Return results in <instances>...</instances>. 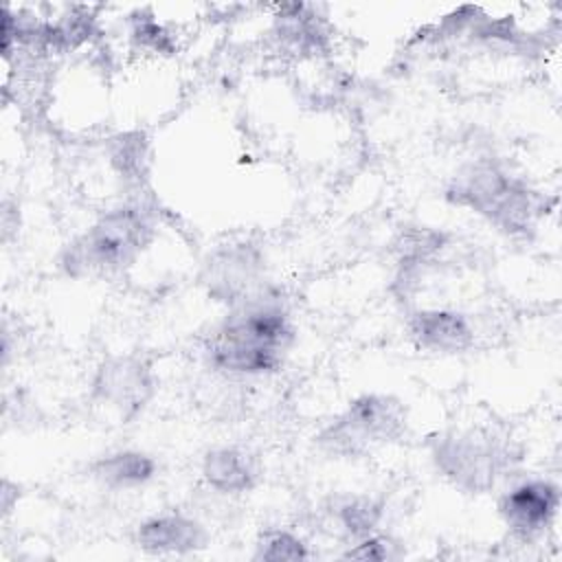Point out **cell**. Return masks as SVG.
I'll use <instances>...</instances> for the list:
<instances>
[{"instance_id":"5","label":"cell","mask_w":562,"mask_h":562,"mask_svg":"<svg viewBox=\"0 0 562 562\" xmlns=\"http://www.w3.org/2000/svg\"><path fill=\"white\" fill-rule=\"evenodd\" d=\"M408 411L391 393H360L318 435L316 446L336 457H362L404 439Z\"/></svg>"},{"instance_id":"3","label":"cell","mask_w":562,"mask_h":562,"mask_svg":"<svg viewBox=\"0 0 562 562\" xmlns=\"http://www.w3.org/2000/svg\"><path fill=\"white\" fill-rule=\"evenodd\" d=\"M154 237V213L143 202H121L64 246L59 268L72 279L121 274L140 259Z\"/></svg>"},{"instance_id":"13","label":"cell","mask_w":562,"mask_h":562,"mask_svg":"<svg viewBox=\"0 0 562 562\" xmlns=\"http://www.w3.org/2000/svg\"><path fill=\"white\" fill-rule=\"evenodd\" d=\"M156 459L149 452L121 448L99 457L90 465V472L110 490H134L149 483L156 476Z\"/></svg>"},{"instance_id":"7","label":"cell","mask_w":562,"mask_h":562,"mask_svg":"<svg viewBox=\"0 0 562 562\" xmlns=\"http://www.w3.org/2000/svg\"><path fill=\"white\" fill-rule=\"evenodd\" d=\"M156 386L149 360L136 353H119L99 362L90 382V395L127 422L145 411L156 395Z\"/></svg>"},{"instance_id":"6","label":"cell","mask_w":562,"mask_h":562,"mask_svg":"<svg viewBox=\"0 0 562 562\" xmlns=\"http://www.w3.org/2000/svg\"><path fill=\"white\" fill-rule=\"evenodd\" d=\"M200 279L211 301L233 307L266 288V257L250 241L224 244L209 252Z\"/></svg>"},{"instance_id":"8","label":"cell","mask_w":562,"mask_h":562,"mask_svg":"<svg viewBox=\"0 0 562 562\" xmlns=\"http://www.w3.org/2000/svg\"><path fill=\"white\" fill-rule=\"evenodd\" d=\"M560 509V487L549 479H525L507 487L498 498V516L518 540L544 536Z\"/></svg>"},{"instance_id":"4","label":"cell","mask_w":562,"mask_h":562,"mask_svg":"<svg viewBox=\"0 0 562 562\" xmlns=\"http://www.w3.org/2000/svg\"><path fill=\"white\" fill-rule=\"evenodd\" d=\"M518 443L490 428H454L432 437L435 470L465 494H487L520 463Z\"/></svg>"},{"instance_id":"17","label":"cell","mask_w":562,"mask_h":562,"mask_svg":"<svg viewBox=\"0 0 562 562\" xmlns=\"http://www.w3.org/2000/svg\"><path fill=\"white\" fill-rule=\"evenodd\" d=\"M130 37L132 42L143 48V50H151V53H165L169 55L176 48V40L171 35V31L160 24L154 15H140V18H132V29H130Z\"/></svg>"},{"instance_id":"2","label":"cell","mask_w":562,"mask_h":562,"mask_svg":"<svg viewBox=\"0 0 562 562\" xmlns=\"http://www.w3.org/2000/svg\"><path fill=\"white\" fill-rule=\"evenodd\" d=\"M443 198L476 213L507 237H529L547 213V198L496 158L463 162L450 176Z\"/></svg>"},{"instance_id":"16","label":"cell","mask_w":562,"mask_h":562,"mask_svg":"<svg viewBox=\"0 0 562 562\" xmlns=\"http://www.w3.org/2000/svg\"><path fill=\"white\" fill-rule=\"evenodd\" d=\"M307 558H312L307 542L299 533L281 527L261 531L252 553V560L263 562H296Z\"/></svg>"},{"instance_id":"12","label":"cell","mask_w":562,"mask_h":562,"mask_svg":"<svg viewBox=\"0 0 562 562\" xmlns=\"http://www.w3.org/2000/svg\"><path fill=\"white\" fill-rule=\"evenodd\" d=\"M274 37L285 53L314 57L327 48V31L314 4H283L274 18Z\"/></svg>"},{"instance_id":"18","label":"cell","mask_w":562,"mask_h":562,"mask_svg":"<svg viewBox=\"0 0 562 562\" xmlns=\"http://www.w3.org/2000/svg\"><path fill=\"white\" fill-rule=\"evenodd\" d=\"M395 544L389 536H382L380 531L364 536L360 540L349 542V547L342 551L340 558L345 560H364V562H384L395 558Z\"/></svg>"},{"instance_id":"10","label":"cell","mask_w":562,"mask_h":562,"mask_svg":"<svg viewBox=\"0 0 562 562\" xmlns=\"http://www.w3.org/2000/svg\"><path fill=\"white\" fill-rule=\"evenodd\" d=\"M134 540L147 555H189L206 547L209 531L193 516L182 512H162L140 520Z\"/></svg>"},{"instance_id":"9","label":"cell","mask_w":562,"mask_h":562,"mask_svg":"<svg viewBox=\"0 0 562 562\" xmlns=\"http://www.w3.org/2000/svg\"><path fill=\"white\" fill-rule=\"evenodd\" d=\"M406 334L417 349L454 356L474 345V327L468 314L450 307H422L408 314Z\"/></svg>"},{"instance_id":"11","label":"cell","mask_w":562,"mask_h":562,"mask_svg":"<svg viewBox=\"0 0 562 562\" xmlns=\"http://www.w3.org/2000/svg\"><path fill=\"white\" fill-rule=\"evenodd\" d=\"M200 472L204 483L220 494H246L259 481L255 457L237 446H215L204 452Z\"/></svg>"},{"instance_id":"1","label":"cell","mask_w":562,"mask_h":562,"mask_svg":"<svg viewBox=\"0 0 562 562\" xmlns=\"http://www.w3.org/2000/svg\"><path fill=\"white\" fill-rule=\"evenodd\" d=\"M296 340L285 303L266 285L255 296L228 307L204 345L211 369L235 378H261L283 367Z\"/></svg>"},{"instance_id":"14","label":"cell","mask_w":562,"mask_h":562,"mask_svg":"<svg viewBox=\"0 0 562 562\" xmlns=\"http://www.w3.org/2000/svg\"><path fill=\"white\" fill-rule=\"evenodd\" d=\"M334 520L349 542L360 540L380 529L384 520V503L362 494L345 496L334 507Z\"/></svg>"},{"instance_id":"15","label":"cell","mask_w":562,"mask_h":562,"mask_svg":"<svg viewBox=\"0 0 562 562\" xmlns=\"http://www.w3.org/2000/svg\"><path fill=\"white\" fill-rule=\"evenodd\" d=\"M108 156L112 169L125 180L140 184V180L147 176V140L140 132H125L116 134L108 143Z\"/></svg>"}]
</instances>
